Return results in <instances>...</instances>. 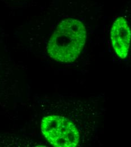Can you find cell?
<instances>
[{"label":"cell","mask_w":131,"mask_h":147,"mask_svg":"<svg viewBox=\"0 0 131 147\" xmlns=\"http://www.w3.org/2000/svg\"><path fill=\"white\" fill-rule=\"evenodd\" d=\"M87 37L85 26L80 20L66 19L58 24L50 37L48 53L58 62H73L80 55Z\"/></svg>","instance_id":"6da1fadb"},{"label":"cell","mask_w":131,"mask_h":147,"mask_svg":"<svg viewBox=\"0 0 131 147\" xmlns=\"http://www.w3.org/2000/svg\"><path fill=\"white\" fill-rule=\"evenodd\" d=\"M41 131L48 142L54 147L78 146L80 134L74 122L61 115H50L43 118Z\"/></svg>","instance_id":"7a4b0ae2"},{"label":"cell","mask_w":131,"mask_h":147,"mask_svg":"<svg viewBox=\"0 0 131 147\" xmlns=\"http://www.w3.org/2000/svg\"><path fill=\"white\" fill-rule=\"evenodd\" d=\"M110 36L115 53L120 59H125L128 55L131 41V28L126 19L119 17L114 21Z\"/></svg>","instance_id":"3957f363"}]
</instances>
